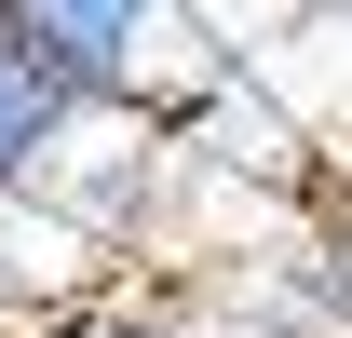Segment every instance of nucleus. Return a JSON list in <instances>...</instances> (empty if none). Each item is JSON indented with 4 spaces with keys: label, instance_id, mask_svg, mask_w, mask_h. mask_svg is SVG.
<instances>
[{
    "label": "nucleus",
    "instance_id": "2",
    "mask_svg": "<svg viewBox=\"0 0 352 338\" xmlns=\"http://www.w3.org/2000/svg\"><path fill=\"white\" fill-rule=\"evenodd\" d=\"M68 122H82V95H68V82L41 68V54H28L14 27H0V216H14L28 190H41V163L68 149Z\"/></svg>",
    "mask_w": 352,
    "mask_h": 338
},
{
    "label": "nucleus",
    "instance_id": "4",
    "mask_svg": "<svg viewBox=\"0 0 352 338\" xmlns=\"http://www.w3.org/2000/svg\"><path fill=\"white\" fill-rule=\"evenodd\" d=\"M311 14H339V0H311Z\"/></svg>",
    "mask_w": 352,
    "mask_h": 338
},
{
    "label": "nucleus",
    "instance_id": "3",
    "mask_svg": "<svg viewBox=\"0 0 352 338\" xmlns=\"http://www.w3.org/2000/svg\"><path fill=\"white\" fill-rule=\"evenodd\" d=\"M28 311L41 297H28V257H14V216H0V338H28Z\"/></svg>",
    "mask_w": 352,
    "mask_h": 338
},
{
    "label": "nucleus",
    "instance_id": "1",
    "mask_svg": "<svg viewBox=\"0 0 352 338\" xmlns=\"http://www.w3.org/2000/svg\"><path fill=\"white\" fill-rule=\"evenodd\" d=\"M0 27L41 54L82 109H149V95L176 82L163 41L190 27V0H0Z\"/></svg>",
    "mask_w": 352,
    "mask_h": 338
}]
</instances>
